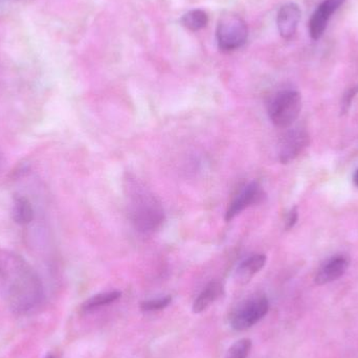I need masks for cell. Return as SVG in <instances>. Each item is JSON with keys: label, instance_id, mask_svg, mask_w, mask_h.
<instances>
[{"label": "cell", "instance_id": "8fae6325", "mask_svg": "<svg viewBox=\"0 0 358 358\" xmlns=\"http://www.w3.org/2000/svg\"><path fill=\"white\" fill-rule=\"evenodd\" d=\"M223 288L222 283L219 281H212L206 286L201 294L196 299L193 304V313H201L206 309H208L213 303L216 302L221 296H222Z\"/></svg>", "mask_w": 358, "mask_h": 358}, {"label": "cell", "instance_id": "e0dca14e", "mask_svg": "<svg viewBox=\"0 0 358 358\" xmlns=\"http://www.w3.org/2000/svg\"><path fill=\"white\" fill-rule=\"evenodd\" d=\"M172 298L170 296H163V298L153 299V300L145 301L141 304V309L143 311H157L165 309L169 306Z\"/></svg>", "mask_w": 358, "mask_h": 358}, {"label": "cell", "instance_id": "ffe728a7", "mask_svg": "<svg viewBox=\"0 0 358 358\" xmlns=\"http://www.w3.org/2000/svg\"><path fill=\"white\" fill-rule=\"evenodd\" d=\"M353 182L358 187V169L355 171V176H353Z\"/></svg>", "mask_w": 358, "mask_h": 358}, {"label": "cell", "instance_id": "d6986e66", "mask_svg": "<svg viewBox=\"0 0 358 358\" xmlns=\"http://www.w3.org/2000/svg\"><path fill=\"white\" fill-rule=\"evenodd\" d=\"M299 219V212L298 208L296 206H294L289 212L286 215L285 218V229H292L294 225L298 222Z\"/></svg>", "mask_w": 358, "mask_h": 358}, {"label": "cell", "instance_id": "30bf717a", "mask_svg": "<svg viewBox=\"0 0 358 358\" xmlns=\"http://www.w3.org/2000/svg\"><path fill=\"white\" fill-rule=\"evenodd\" d=\"M302 12L294 2H287L280 8L277 16L278 29L283 39L289 40L296 35Z\"/></svg>", "mask_w": 358, "mask_h": 358}, {"label": "cell", "instance_id": "5bb4252c", "mask_svg": "<svg viewBox=\"0 0 358 358\" xmlns=\"http://www.w3.org/2000/svg\"><path fill=\"white\" fill-rule=\"evenodd\" d=\"M181 25L191 31H201L208 25V16L201 8H194L183 14L180 19Z\"/></svg>", "mask_w": 358, "mask_h": 358}, {"label": "cell", "instance_id": "7c38bea8", "mask_svg": "<svg viewBox=\"0 0 358 358\" xmlns=\"http://www.w3.org/2000/svg\"><path fill=\"white\" fill-rule=\"evenodd\" d=\"M266 256L264 254H255L240 263L237 268V277L240 281L248 282L259 273L266 264Z\"/></svg>", "mask_w": 358, "mask_h": 358}, {"label": "cell", "instance_id": "52a82bcc", "mask_svg": "<svg viewBox=\"0 0 358 358\" xmlns=\"http://www.w3.org/2000/svg\"><path fill=\"white\" fill-rule=\"evenodd\" d=\"M346 2V0H324L311 16L309 21V34L313 40L323 37L332 15Z\"/></svg>", "mask_w": 358, "mask_h": 358}, {"label": "cell", "instance_id": "277c9868", "mask_svg": "<svg viewBox=\"0 0 358 358\" xmlns=\"http://www.w3.org/2000/svg\"><path fill=\"white\" fill-rule=\"evenodd\" d=\"M303 101L296 90H283L275 94L268 107L271 123L278 128H289L302 111Z\"/></svg>", "mask_w": 358, "mask_h": 358}, {"label": "cell", "instance_id": "4fadbf2b", "mask_svg": "<svg viewBox=\"0 0 358 358\" xmlns=\"http://www.w3.org/2000/svg\"><path fill=\"white\" fill-rule=\"evenodd\" d=\"M12 218L19 225L29 224L33 220V206L31 201L24 196H15L13 200Z\"/></svg>", "mask_w": 358, "mask_h": 358}, {"label": "cell", "instance_id": "9a60e30c", "mask_svg": "<svg viewBox=\"0 0 358 358\" xmlns=\"http://www.w3.org/2000/svg\"><path fill=\"white\" fill-rule=\"evenodd\" d=\"M122 292L119 290H113V292H103V294H96L85 301L82 305V309L84 311L94 310V309L99 308V307L105 306V305L111 304L121 298Z\"/></svg>", "mask_w": 358, "mask_h": 358}, {"label": "cell", "instance_id": "5b68a950", "mask_svg": "<svg viewBox=\"0 0 358 358\" xmlns=\"http://www.w3.org/2000/svg\"><path fill=\"white\" fill-rule=\"evenodd\" d=\"M268 299L254 296L240 303L229 315V325L236 331H244L256 325L268 313Z\"/></svg>", "mask_w": 358, "mask_h": 358}, {"label": "cell", "instance_id": "ac0fdd59", "mask_svg": "<svg viewBox=\"0 0 358 358\" xmlns=\"http://www.w3.org/2000/svg\"><path fill=\"white\" fill-rule=\"evenodd\" d=\"M358 94V86H355V87L350 88V90H347L346 94L343 96L342 101V113H348L349 109H350L351 105H352L353 100H355V96H357Z\"/></svg>", "mask_w": 358, "mask_h": 358}, {"label": "cell", "instance_id": "44dd1931", "mask_svg": "<svg viewBox=\"0 0 358 358\" xmlns=\"http://www.w3.org/2000/svg\"><path fill=\"white\" fill-rule=\"evenodd\" d=\"M45 358H54V357H52V355H48V357H46Z\"/></svg>", "mask_w": 358, "mask_h": 358}, {"label": "cell", "instance_id": "2e32d148", "mask_svg": "<svg viewBox=\"0 0 358 358\" xmlns=\"http://www.w3.org/2000/svg\"><path fill=\"white\" fill-rule=\"evenodd\" d=\"M252 343L250 338H242L231 345L225 358H248L252 350Z\"/></svg>", "mask_w": 358, "mask_h": 358}, {"label": "cell", "instance_id": "6da1fadb", "mask_svg": "<svg viewBox=\"0 0 358 358\" xmlns=\"http://www.w3.org/2000/svg\"><path fill=\"white\" fill-rule=\"evenodd\" d=\"M0 298L12 313L29 315L44 302L37 271L20 255L0 248Z\"/></svg>", "mask_w": 358, "mask_h": 358}, {"label": "cell", "instance_id": "7a4b0ae2", "mask_svg": "<svg viewBox=\"0 0 358 358\" xmlns=\"http://www.w3.org/2000/svg\"><path fill=\"white\" fill-rule=\"evenodd\" d=\"M126 191L128 214L134 227L142 233L159 229L165 220V212L157 196L131 178L128 180Z\"/></svg>", "mask_w": 358, "mask_h": 358}, {"label": "cell", "instance_id": "8992f818", "mask_svg": "<svg viewBox=\"0 0 358 358\" xmlns=\"http://www.w3.org/2000/svg\"><path fill=\"white\" fill-rule=\"evenodd\" d=\"M308 132L302 128H294L284 134L280 143L279 159L282 164H289L300 157L309 145Z\"/></svg>", "mask_w": 358, "mask_h": 358}, {"label": "cell", "instance_id": "ba28073f", "mask_svg": "<svg viewBox=\"0 0 358 358\" xmlns=\"http://www.w3.org/2000/svg\"><path fill=\"white\" fill-rule=\"evenodd\" d=\"M264 198V192L257 181H252L246 185L239 195L235 198L227 208L225 213V220L231 221L238 215L241 214L245 208L262 201Z\"/></svg>", "mask_w": 358, "mask_h": 358}, {"label": "cell", "instance_id": "3957f363", "mask_svg": "<svg viewBox=\"0 0 358 358\" xmlns=\"http://www.w3.org/2000/svg\"><path fill=\"white\" fill-rule=\"evenodd\" d=\"M248 27L243 18L233 12L221 15L217 23L216 40L223 52H231L245 45Z\"/></svg>", "mask_w": 358, "mask_h": 358}, {"label": "cell", "instance_id": "9c48e42d", "mask_svg": "<svg viewBox=\"0 0 358 358\" xmlns=\"http://www.w3.org/2000/svg\"><path fill=\"white\" fill-rule=\"evenodd\" d=\"M350 260L345 255H336L328 259L317 271L315 282L317 285H326L341 279L348 271Z\"/></svg>", "mask_w": 358, "mask_h": 358}]
</instances>
